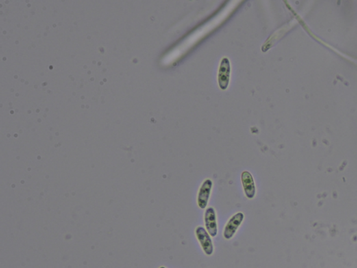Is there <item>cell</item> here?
Returning <instances> with one entry per match:
<instances>
[{
    "mask_svg": "<svg viewBox=\"0 0 357 268\" xmlns=\"http://www.w3.org/2000/svg\"><path fill=\"white\" fill-rule=\"evenodd\" d=\"M205 227L207 232L212 237L217 236L218 228L217 221H216V214L215 210L213 208H208L205 214Z\"/></svg>",
    "mask_w": 357,
    "mask_h": 268,
    "instance_id": "cell-4",
    "label": "cell"
},
{
    "mask_svg": "<svg viewBox=\"0 0 357 268\" xmlns=\"http://www.w3.org/2000/svg\"><path fill=\"white\" fill-rule=\"evenodd\" d=\"M229 73H230V65L227 59H223L222 61L221 67L220 68L219 71V84L220 87L223 90V85H224V90L227 88V82L229 79Z\"/></svg>",
    "mask_w": 357,
    "mask_h": 268,
    "instance_id": "cell-6",
    "label": "cell"
},
{
    "mask_svg": "<svg viewBox=\"0 0 357 268\" xmlns=\"http://www.w3.org/2000/svg\"><path fill=\"white\" fill-rule=\"evenodd\" d=\"M159 268H166V267H159Z\"/></svg>",
    "mask_w": 357,
    "mask_h": 268,
    "instance_id": "cell-7",
    "label": "cell"
},
{
    "mask_svg": "<svg viewBox=\"0 0 357 268\" xmlns=\"http://www.w3.org/2000/svg\"><path fill=\"white\" fill-rule=\"evenodd\" d=\"M212 186V181L210 179H207L202 184L197 199V205H199L200 208L205 209L206 208L209 199H210Z\"/></svg>",
    "mask_w": 357,
    "mask_h": 268,
    "instance_id": "cell-3",
    "label": "cell"
},
{
    "mask_svg": "<svg viewBox=\"0 0 357 268\" xmlns=\"http://www.w3.org/2000/svg\"><path fill=\"white\" fill-rule=\"evenodd\" d=\"M244 215L242 212H238L237 214H234L232 218H230L225 226L224 231H223V236L225 239L230 240L234 236L239 227L244 221Z\"/></svg>",
    "mask_w": 357,
    "mask_h": 268,
    "instance_id": "cell-2",
    "label": "cell"
},
{
    "mask_svg": "<svg viewBox=\"0 0 357 268\" xmlns=\"http://www.w3.org/2000/svg\"><path fill=\"white\" fill-rule=\"evenodd\" d=\"M195 236L199 240L203 251L207 256H211L214 253V246H213L210 235L207 232L206 229L202 226L196 228Z\"/></svg>",
    "mask_w": 357,
    "mask_h": 268,
    "instance_id": "cell-1",
    "label": "cell"
},
{
    "mask_svg": "<svg viewBox=\"0 0 357 268\" xmlns=\"http://www.w3.org/2000/svg\"><path fill=\"white\" fill-rule=\"evenodd\" d=\"M242 183L248 199H253L255 197L256 189H255L254 180L252 175L249 172L244 171L242 173Z\"/></svg>",
    "mask_w": 357,
    "mask_h": 268,
    "instance_id": "cell-5",
    "label": "cell"
}]
</instances>
